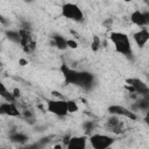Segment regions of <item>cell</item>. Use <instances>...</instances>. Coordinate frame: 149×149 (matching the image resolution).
<instances>
[{
    "label": "cell",
    "mask_w": 149,
    "mask_h": 149,
    "mask_svg": "<svg viewBox=\"0 0 149 149\" xmlns=\"http://www.w3.org/2000/svg\"><path fill=\"white\" fill-rule=\"evenodd\" d=\"M123 118L118 115H112L106 119L105 129L107 132H111L113 134H120L125 129V121H122Z\"/></svg>",
    "instance_id": "obj_8"
},
{
    "label": "cell",
    "mask_w": 149,
    "mask_h": 149,
    "mask_svg": "<svg viewBox=\"0 0 149 149\" xmlns=\"http://www.w3.org/2000/svg\"><path fill=\"white\" fill-rule=\"evenodd\" d=\"M129 20L130 22L139 27V28H143L146 27V19H144V10H140V9H134L130 15H129Z\"/></svg>",
    "instance_id": "obj_13"
},
{
    "label": "cell",
    "mask_w": 149,
    "mask_h": 149,
    "mask_svg": "<svg viewBox=\"0 0 149 149\" xmlns=\"http://www.w3.org/2000/svg\"><path fill=\"white\" fill-rule=\"evenodd\" d=\"M0 113L9 118H20L22 115V112L17 107V102L6 101V100H3L0 104Z\"/></svg>",
    "instance_id": "obj_9"
},
{
    "label": "cell",
    "mask_w": 149,
    "mask_h": 149,
    "mask_svg": "<svg viewBox=\"0 0 149 149\" xmlns=\"http://www.w3.org/2000/svg\"><path fill=\"white\" fill-rule=\"evenodd\" d=\"M1 98L2 100H6V101H13V102H16V97L14 95L13 91H9L7 90V87L5 86V84H1Z\"/></svg>",
    "instance_id": "obj_15"
},
{
    "label": "cell",
    "mask_w": 149,
    "mask_h": 149,
    "mask_svg": "<svg viewBox=\"0 0 149 149\" xmlns=\"http://www.w3.org/2000/svg\"><path fill=\"white\" fill-rule=\"evenodd\" d=\"M109 40L114 47V50L125 56V57H132L133 56V45H132V41L130 37L123 33V31H111L109 33Z\"/></svg>",
    "instance_id": "obj_2"
},
{
    "label": "cell",
    "mask_w": 149,
    "mask_h": 149,
    "mask_svg": "<svg viewBox=\"0 0 149 149\" xmlns=\"http://www.w3.org/2000/svg\"><path fill=\"white\" fill-rule=\"evenodd\" d=\"M78 41L74 38H68V48L70 49H77L78 48Z\"/></svg>",
    "instance_id": "obj_21"
},
{
    "label": "cell",
    "mask_w": 149,
    "mask_h": 149,
    "mask_svg": "<svg viewBox=\"0 0 149 149\" xmlns=\"http://www.w3.org/2000/svg\"><path fill=\"white\" fill-rule=\"evenodd\" d=\"M61 72L64 77V80L68 85H74L83 88H91L93 86L94 76L87 71L77 70L73 68H70L66 64L61 65Z\"/></svg>",
    "instance_id": "obj_1"
},
{
    "label": "cell",
    "mask_w": 149,
    "mask_h": 149,
    "mask_svg": "<svg viewBox=\"0 0 149 149\" xmlns=\"http://www.w3.org/2000/svg\"><path fill=\"white\" fill-rule=\"evenodd\" d=\"M68 107H69V113H77L79 111L78 102L76 100H68Z\"/></svg>",
    "instance_id": "obj_19"
},
{
    "label": "cell",
    "mask_w": 149,
    "mask_h": 149,
    "mask_svg": "<svg viewBox=\"0 0 149 149\" xmlns=\"http://www.w3.org/2000/svg\"><path fill=\"white\" fill-rule=\"evenodd\" d=\"M6 36L9 41L14 42V43H19L20 44V41H21V37H20V33H19V29L17 30H7L6 31Z\"/></svg>",
    "instance_id": "obj_16"
},
{
    "label": "cell",
    "mask_w": 149,
    "mask_h": 149,
    "mask_svg": "<svg viewBox=\"0 0 149 149\" xmlns=\"http://www.w3.org/2000/svg\"><path fill=\"white\" fill-rule=\"evenodd\" d=\"M10 140L14 141V142H26L28 139H27V136L24 134L19 133V132H15L14 134L10 135Z\"/></svg>",
    "instance_id": "obj_18"
},
{
    "label": "cell",
    "mask_w": 149,
    "mask_h": 149,
    "mask_svg": "<svg viewBox=\"0 0 149 149\" xmlns=\"http://www.w3.org/2000/svg\"><path fill=\"white\" fill-rule=\"evenodd\" d=\"M19 33H20V37H21L20 45H21L22 50L26 54H31L36 49V41H35L33 33L30 31V29H26V28H20Z\"/></svg>",
    "instance_id": "obj_6"
},
{
    "label": "cell",
    "mask_w": 149,
    "mask_h": 149,
    "mask_svg": "<svg viewBox=\"0 0 149 149\" xmlns=\"http://www.w3.org/2000/svg\"><path fill=\"white\" fill-rule=\"evenodd\" d=\"M61 15L70 21L80 23L84 21L85 15L83 9L76 2H64L61 7Z\"/></svg>",
    "instance_id": "obj_3"
},
{
    "label": "cell",
    "mask_w": 149,
    "mask_h": 149,
    "mask_svg": "<svg viewBox=\"0 0 149 149\" xmlns=\"http://www.w3.org/2000/svg\"><path fill=\"white\" fill-rule=\"evenodd\" d=\"M100 45H101L100 38H99L98 36H93V40H92V43H91V48H92V50H93V51L99 50Z\"/></svg>",
    "instance_id": "obj_20"
},
{
    "label": "cell",
    "mask_w": 149,
    "mask_h": 149,
    "mask_svg": "<svg viewBox=\"0 0 149 149\" xmlns=\"http://www.w3.org/2000/svg\"><path fill=\"white\" fill-rule=\"evenodd\" d=\"M126 81H127V85L133 87L134 92L137 93L139 95H143L149 92V86L140 78H128Z\"/></svg>",
    "instance_id": "obj_12"
},
{
    "label": "cell",
    "mask_w": 149,
    "mask_h": 149,
    "mask_svg": "<svg viewBox=\"0 0 149 149\" xmlns=\"http://www.w3.org/2000/svg\"><path fill=\"white\" fill-rule=\"evenodd\" d=\"M88 142V136L85 135H74L68 139L65 147L68 149H85Z\"/></svg>",
    "instance_id": "obj_10"
},
{
    "label": "cell",
    "mask_w": 149,
    "mask_h": 149,
    "mask_svg": "<svg viewBox=\"0 0 149 149\" xmlns=\"http://www.w3.org/2000/svg\"><path fill=\"white\" fill-rule=\"evenodd\" d=\"M143 121L147 126H149V109L144 112V116H143Z\"/></svg>",
    "instance_id": "obj_22"
},
{
    "label": "cell",
    "mask_w": 149,
    "mask_h": 149,
    "mask_svg": "<svg viewBox=\"0 0 149 149\" xmlns=\"http://www.w3.org/2000/svg\"><path fill=\"white\" fill-rule=\"evenodd\" d=\"M28 1H30V0H28Z\"/></svg>",
    "instance_id": "obj_25"
},
{
    "label": "cell",
    "mask_w": 149,
    "mask_h": 149,
    "mask_svg": "<svg viewBox=\"0 0 149 149\" xmlns=\"http://www.w3.org/2000/svg\"><path fill=\"white\" fill-rule=\"evenodd\" d=\"M144 19H146V27H149V10H144Z\"/></svg>",
    "instance_id": "obj_23"
},
{
    "label": "cell",
    "mask_w": 149,
    "mask_h": 149,
    "mask_svg": "<svg viewBox=\"0 0 149 149\" xmlns=\"http://www.w3.org/2000/svg\"><path fill=\"white\" fill-rule=\"evenodd\" d=\"M107 112L109 113V115L111 114L112 115H118V116H121V118L128 119V120H136L137 119V115L135 114V112L133 109H129L126 106L118 105V104H113V105L108 106Z\"/></svg>",
    "instance_id": "obj_7"
},
{
    "label": "cell",
    "mask_w": 149,
    "mask_h": 149,
    "mask_svg": "<svg viewBox=\"0 0 149 149\" xmlns=\"http://www.w3.org/2000/svg\"><path fill=\"white\" fill-rule=\"evenodd\" d=\"M83 129L85 130V134L86 135H90V134H92L93 132H94V129H95V122L94 121H84V123H83Z\"/></svg>",
    "instance_id": "obj_17"
},
{
    "label": "cell",
    "mask_w": 149,
    "mask_h": 149,
    "mask_svg": "<svg viewBox=\"0 0 149 149\" xmlns=\"http://www.w3.org/2000/svg\"><path fill=\"white\" fill-rule=\"evenodd\" d=\"M114 142L115 139L108 134L92 133L88 135V143L93 149H108Z\"/></svg>",
    "instance_id": "obj_5"
},
{
    "label": "cell",
    "mask_w": 149,
    "mask_h": 149,
    "mask_svg": "<svg viewBox=\"0 0 149 149\" xmlns=\"http://www.w3.org/2000/svg\"><path fill=\"white\" fill-rule=\"evenodd\" d=\"M122 1H125V2H132V1H134V0H122Z\"/></svg>",
    "instance_id": "obj_24"
},
{
    "label": "cell",
    "mask_w": 149,
    "mask_h": 149,
    "mask_svg": "<svg viewBox=\"0 0 149 149\" xmlns=\"http://www.w3.org/2000/svg\"><path fill=\"white\" fill-rule=\"evenodd\" d=\"M132 40L134 41V43L136 44V47L139 49H143L146 47V44L149 42V29L147 27L140 28L139 30L133 33Z\"/></svg>",
    "instance_id": "obj_11"
},
{
    "label": "cell",
    "mask_w": 149,
    "mask_h": 149,
    "mask_svg": "<svg viewBox=\"0 0 149 149\" xmlns=\"http://www.w3.org/2000/svg\"><path fill=\"white\" fill-rule=\"evenodd\" d=\"M45 108L49 113H51L58 118H64L69 114L68 100L58 98V97L52 98V99H48L45 101Z\"/></svg>",
    "instance_id": "obj_4"
},
{
    "label": "cell",
    "mask_w": 149,
    "mask_h": 149,
    "mask_svg": "<svg viewBox=\"0 0 149 149\" xmlns=\"http://www.w3.org/2000/svg\"><path fill=\"white\" fill-rule=\"evenodd\" d=\"M52 42H54V45L59 49V50H66L68 49V38L64 37L63 35L61 34H55L52 37H51Z\"/></svg>",
    "instance_id": "obj_14"
}]
</instances>
